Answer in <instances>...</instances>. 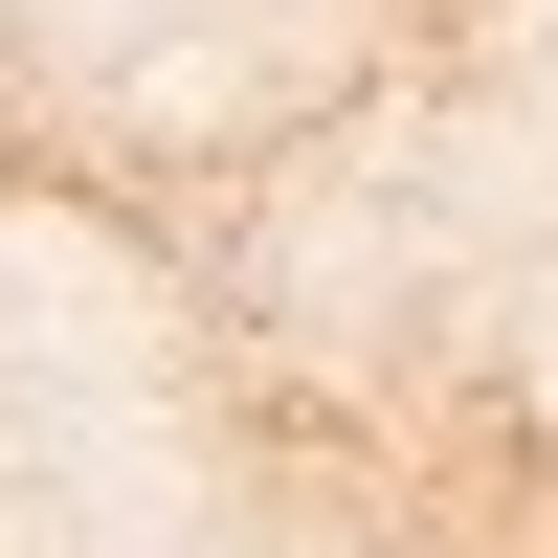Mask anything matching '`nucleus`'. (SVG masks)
I'll return each mask as SVG.
<instances>
[]
</instances>
